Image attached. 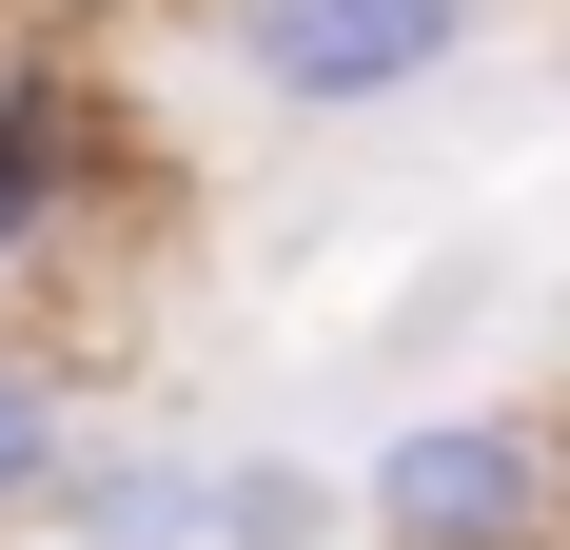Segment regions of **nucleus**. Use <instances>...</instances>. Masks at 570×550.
I'll list each match as a JSON object with an SVG mask.
<instances>
[{
    "label": "nucleus",
    "mask_w": 570,
    "mask_h": 550,
    "mask_svg": "<svg viewBox=\"0 0 570 550\" xmlns=\"http://www.w3.org/2000/svg\"><path fill=\"white\" fill-rule=\"evenodd\" d=\"M59 531L79 550H217V452H79Z\"/></svg>",
    "instance_id": "3"
},
{
    "label": "nucleus",
    "mask_w": 570,
    "mask_h": 550,
    "mask_svg": "<svg viewBox=\"0 0 570 550\" xmlns=\"http://www.w3.org/2000/svg\"><path fill=\"white\" fill-rule=\"evenodd\" d=\"M354 511H374V550H531L570 511V452L531 433V413H413V433L354 472Z\"/></svg>",
    "instance_id": "2"
},
{
    "label": "nucleus",
    "mask_w": 570,
    "mask_h": 550,
    "mask_svg": "<svg viewBox=\"0 0 570 550\" xmlns=\"http://www.w3.org/2000/svg\"><path fill=\"white\" fill-rule=\"evenodd\" d=\"M217 40L256 99L295 118H374V99H433L472 40H492V0H217Z\"/></svg>",
    "instance_id": "1"
},
{
    "label": "nucleus",
    "mask_w": 570,
    "mask_h": 550,
    "mask_svg": "<svg viewBox=\"0 0 570 550\" xmlns=\"http://www.w3.org/2000/svg\"><path fill=\"white\" fill-rule=\"evenodd\" d=\"M59 177H79L59 79H0V256H40V236H59Z\"/></svg>",
    "instance_id": "5"
},
{
    "label": "nucleus",
    "mask_w": 570,
    "mask_h": 550,
    "mask_svg": "<svg viewBox=\"0 0 570 550\" xmlns=\"http://www.w3.org/2000/svg\"><path fill=\"white\" fill-rule=\"evenodd\" d=\"M374 531L354 511V472H295V452H217V550H335Z\"/></svg>",
    "instance_id": "4"
},
{
    "label": "nucleus",
    "mask_w": 570,
    "mask_h": 550,
    "mask_svg": "<svg viewBox=\"0 0 570 550\" xmlns=\"http://www.w3.org/2000/svg\"><path fill=\"white\" fill-rule=\"evenodd\" d=\"M59 472H79V433H59V393L0 354V531H20V511H59Z\"/></svg>",
    "instance_id": "6"
}]
</instances>
